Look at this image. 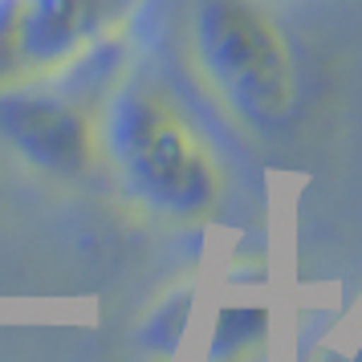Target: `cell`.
<instances>
[{"label":"cell","mask_w":362,"mask_h":362,"mask_svg":"<svg viewBox=\"0 0 362 362\" xmlns=\"http://www.w3.org/2000/svg\"><path fill=\"white\" fill-rule=\"evenodd\" d=\"M102 151L127 192L167 220H199L220 199V167L199 127L147 78H131L110 94Z\"/></svg>","instance_id":"1"},{"label":"cell","mask_w":362,"mask_h":362,"mask_svg":"<svg viewBox=\"0 0 362 362\" xmlns=\"http://www.w3.org/2000/svg\"><path fill=\"white\" fill-rule=\"evenodd\" d=\"M199 69L248 127L273 131L297 106V62L257 0H199L192 13Z\"/></svg>","instance_id":"2"},{"label":"cell","mask_w":362,"mask_h":362,"mask_svg":"<svg viewBox=\"0 0 362 362\" xmlns=\"http://www.w3.org/2000/svg\"><path fill=\"white\" fill-rule=\"evenodd\" d=\"M139 0H0V86L78 66L122 29Z\"/></svg>","instance_id":"3"},{"label":"cell","mask_w":362,"mask_h":362,"mask_svg":"<svg viewBox=\"0 0 362 362\" xmlns=\"http://www.w3.org/2000/svg\"><path fill=\"white\" fill-rule=\"evenodd\" d=\"M0 131L29 163L53 175H78L94 159V134L86 118L69 102L25 86H8V94H0Z\"/></svg>","instance_id":"4"},{"label":"cell","mask_w":362,"mask_h":362,"mask_svg":"<svg viewBox=\"0 0 362 362\" xmlns=\"http://www.w3.org/2000/svg\"><path fill=\"white\" fill-rule=\"evenodd\" d=\"M269 329V313L257 305H228L220 310L212 326V342H208V362H240L248 350L264 342Z\"/></svg>","instance_id":"5"},{"label":"cell","mask_w":362,"mask_h":362,"mask_svg":"<svg viewBox=\"0 0 362 362\" xmlns=\"http://www.w3.org/2000/svg\"><path fill=\"white\" fill-rule=\"evenodd\" d=\"M350 362H362V342H358V350H354V354H350Z\"/></svg>","instance_id":"6"}]
</instances>
